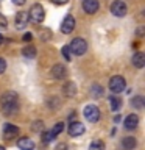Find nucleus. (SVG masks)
I'll return each instance as SVG.
<instances>
[{
  "mask_svg": "<svg viewBox=\"0 0 145 150\" xmlns=\"http://www.w3.org/2000/svg\"><path fill=\"white\" fill-rule=\"evenodd\" d=\"M69 50H70V53L81 56V55L84 53V52L87 50V44H86V41H84L83 38H75V39H73L72 42H70Z\"/></svg>",
  "mask_w": 145,
  "mask_h": 150,
  "instance_id": "nucleus-1",
  "label": "nucleus"
},
{
  "mask_svg": "<svg viewBox=\"0 0 145 150\" xmlns=\"http://www.w3.org/2000/svg\"><path fill=\"white\" fill-rule=\"evenodd\" d=\"M44 16H45L44 8H42V5L37 3V5H33V6H31L28 19H30L31 22H34V23H41L42 21H44Z\"/></svg>",
  "mask_w": 145,
  "mask_h": 150,
  "instance_id": "nucleus-2",
  "label": "nucleus"
},
{
  "mask_svg": "<svg viewBox=\"0 0 145 150\" xmlns=\"http://www.w3.org/2000/svg\"><path fill=\"white\" fill-rule=\"evenodd\" d=\"M125 88H126V81H125L123 77H120V75H115V77L111 78V81H109V89H111V91L114 92V94L122 92Z\"/></svg>",
  "mask_w": 145,
  "mask_h": 150,
  "instance_id": "nucleus-3",
  "label": "nucleus"
},
{
  "mask_svg": "<svg viewBox=\"0 0 145 150\" xmlns=\"http://www.w3.org/2000/svg\"><path fill=\"white\" fill-rule=\"evenodd\" d=\"M83 114H84V117H86L89 122H92V124L100 119V110H98L95 105H87L86 108H84Z\"/></svg>",
  "mask_w": 145,
  "mask_h": 150,
  "instance_id": "nucleus-4",
  "label": "nucleus"
},
{
  "mask_svg": "<svg viewBox=\"0 0 145 150\" xmlns=\"http://www.w3.org/2000/svg\"><path fill=\"white\" fill-rule=\"evenodd\" d=\"M0 100H2V108H3V106H16V105H19V103H17L19 97H17V94L13 92V91L5 92Z\"/></svg>",
  "mask_w": 145,
  "mask_h": 150,
  "instance_id": "nucleus-5",
  "label": "nucleus"
},
{
  "mask_svg": "<svg viewBox=\"0 0 145 150\" xmlns=\"http://www.w3.org/2000/svg\"><path fill=\"white\" fill-rule=\"evenodd\" d=\"M111 13L114 14L115 17H123L126 14V5L122 0H115L114 3L111 5Z\"/></svg>",
  "mask_w": 145,
  "mask_h": 150,
  "instance_id": "nucleus-6",
  "label": "nucleus"
},
{
  "mask_svg": "<svg viewBox=\"0 0 145 150\" xmlns=\"http://www.w3.org/2000/svg\"><path fill=\"white\" fill-rule=\"evenodd\" d=\"M73 28H75V17L67 14V16L64 17L63 23H61V31H63L64 35H70V33L73 31Z\"/></svg>",
  "mask_w": 145,
  "mask_h": 150,
  "instance_id": "nucleus-7",
  "label": "nucleus"
},
{
  "mask_svg": "<svg viewBox=\"0 0 145 150\" xmlns=\"http://www.w3.org/2000/svg\"><path fill=\"white\" fill-rule=\"evenodd\" d=\"M51 75H53V78H56V80H63L65 75H67V69H65L64 64L58 63L51 67Z\"/></svg>",
  "mask_w": 145,
  "mask_h": 150,
  "instance_id": "nucleus-8",
  "label": "nucleus"
},
{
  "mask_svg": "<svg viewBox=\"0 0 145 150\" xmlns=\"http://www.w3.org/2000/svg\"><path fill=\"white\" fill-rule=\"evenodd\" d=\"M17 134H19V128H17L16 125L5 124V127H3V136H5V139H13V138H16Z\"/></svg>",
  "mask_w": 145,
  "mask_h": 150,
  "instance_id": "nucleus-9",
  "label": "nucleus"
},
{
  "mask_svg": "<svg viewBox=\"0 0 145 150\" xmlns=\"http://www.w3.org/2000/svg\"><path fill=\"white\" fill-rule=\"evenodd\" d=\"M84 133V125L81 122H70L69 125V134L70 136H80Z\"/></svg>",
  "mask_w": 145,
  "mask_h": 150,
  "instance_id": "nucleus-10",
  "label": "nucleus"
},
{
  "mask_svg": "<svg viewBox=\"0 0 145 150\" xmlns=\"http://www.w3.org/2000/svg\"><path fill=\"white\" fill-rule=\"evenodd\" d=\"M83 9L87 14H94L98 9V0H84L83 2Z\"/></svg>",
  "mask_w": 145,
  "mask_h": 150,
  "instance_id": "nucleus-11",
  "label": "nucleus"
},
{
  "mask_svg": "<svg viewBox=\"0 0 145 150\" xmlns=\"http://www.w3.org/2000/svg\"><path fill=\"white\" fill-rule=\"evenodd\" d=\"M17 147L20 150H33L34 149V142L30 138H20L17 142Z\"/></svg>",
  "mask_w": 145,
  "mask_h": 150,
  "instance_id": "nucleus-12",
  "label": "nucleus"
},
{
  "mask_svg": "<svg viewBox=\"0 0 145 150\" xmlns=\"http://www.w3.org/2000/svg\"><path fill=\"white\" fill-rule=\"evenodd\" d=\"M139 124V117L136 114H130L128 117L125 119V128L126 130H134Z\"/></svg>",
  "mask_w": 145,
  "mask_h": 150,
  "instance_id": "nucleus-13",
  "label": "nucleus"
},
{
  "mask_svg": "<svg viewBox=\"0 0 145 150\" xmlns=\"http://www.w3.org/2000/svg\"><path fill=\"white\" fill-rule=\"evenodd\" d=\"M28 23V14L27 13H19L16 16V27L17 28H25Z\"/></svg>",
  "mask_w": 145,
  "mask_h": 150,
  "instance_id": "nucleus-14",
  "label": "nucleus"
},
{
  "mask_svg": "<svg viewBox=\"0 0 145 150\" xmlns=\"http://www.w3.org/2000/svg\"><path fill=\"white\" fill-rule=\"evenodd\" d=\"M133 66H136V67H144V64H145V55L144 53H140V52H137V53H134L133 55Z\"/></svg>",
  "mask_w": 145,
  "mask_h": 150,
  "instance_id": "nucleus-15",
  "label": "nucleus"
},
{
  "mask_svg": "<svg viewBox=\"0 0 145 150\" xmlns=\"http://www.w3.org/2000/svg\"><path fill=\"white\" fill-rule=\"evenodd\" d=\"M136 139L133 138V136H126V138H123V141H122V145H123V149L126 150H133L136 147Z\"/></svg>",
  "mask_w": 145,
  "mask_h": 150,
  "instance_id": "nucleus-16",
  "label": "nucleus"
},
{
  "mask_svg": "<svg viewBox=\"0 0 145 150\" xmlns=\"http://www.w3.org/2000/svg\"><path fill=\"white\" fill-rule=\"evenodd\" d=\"M109 103H111V110L112 111H119L120 106H122V100L119 97H115V96L109 97Z\"/></svg>",
  "mask_w": 145,
  "mask_h": 150,
  "instance_id": "nucleus-17",
  "label": "nucleus"
},
{
  "mask_svg": "<svg viewBox=\"0 0 145 150\" xmlns=\"http://www.w3.org/2000/svg\"><path fill=\"white\" fill-rule=\"evenodd\" d=\"M77 92V88H75V83H67L64 86V96L65 97H72Z\"/></svg>",
  "mask_w": 145,
  "mask_h": 150,
  "instance_id": "nucleus-18",
  "label": "nucleus"
},
{
  "mask_svg": "<svg viewBox=\"0 0 145 150\" xmlns=\"http://www.w3.org/2000/svg\"><path fill=\"white\" fill-rule=\"evenodd\" d=\"M22 53H23V56H27V58H34L36 56V49L33 45H27L25 49L22 50Z\"/></svg>",
  "mask_w": 145,
  "mask_h": 150,
  "instance_id": "nucleus-19",
  "label": "nucleus"
},
{
  "mask_svg": "<svg viewBox=\"0 0 145 150\" xmlns=\"http://www.w3.org/2000/svg\"><path fill=\"white\" fill-rule=\"evenodd\" d=\"M89 150H105V144L101 141H92L89 145Z\"/></svg>",
  "mask_w": 145,
  "mask_h": 150,
  "instance_id": "nucleus-20",
  "label": "nucleus"
},
{
  "mask_svg": "<svg viewBox=\"0 0 145 150\" xmlns=\"http://www.w3.org/2000/svg\"><path fill=\"white\" fill-rule=\"evenodd\" d=\"M63 128H64V124L63 122H58V124H56L55 127H53V130H51V133H53V136L56 138V136H58L61 131H63Z\"/></svg>",
  "mask_w": 145,
  "mask_h": 150,
  "instance_id": "nucleus-21",
  "label": "nucleus"
},
{
  "mask_svg": "<svg viewBox=\"0 0 145 150\" xmlns=\"http://www.w3.org/2000/svg\"><path fill=\"white\" fill-rule=\"evenodd\" d=\"M131 103H133L134 108H142V106H144V98H142V97H134Z\"/></svg>",
  "mask_w": 145,
  "mask_h": 150,
  "instance_id": "nucleus-22",
  "label": "nucleus"
},
{
  "mask_svg": "<svg viewBox=\"0 0 145 150\" xmlns=\"http://www.w3.org/2000/svg\"><path fill=\"white\" fill-rule=\"evenodd\" d=\"M55 139V136L51 131H45V133H42V141L44 142H50V141H53Z\"/></svg>",
  "mask_w": 145,
  "mask_h": 150,
  "instance_id": "nucleus-23",
  "label": "nucleus"
},
{
  "mask_svg": "<svg viewBox=\"0 0 145 150\" xmlns=\"http://www.w3.org/2000/svg\"><path fill=\"white\" fill-rule=\"evenodd\" d=\"M63 55H64V58L70 61V58H72V53H70V50H69V45H64L63 47Z\"/></svg>",
  "mask_w": 145,
  "mask_h": 150,
  "instance_id": "nucleus-24",
  "label": "nucleus"
},
{
  "mask_svg": "<svg viewBox=\"0 0 145 150\" xmlns=\"http://www.w3.org/2000/svg\"><path fill=\"white\" fill-rule=\"evenodd\" d=\"M8 27V21H6V17L3 16V14H0V28H6Z\"/></svg>",
  "mask_w": 145,
  "mask_h": 150,
  "instance_id": "nucleus-25",
  "label": "nucleus"
},
{
  "mask_svg": "<svg viewBox=\"0 0 145 150\" xmlns=\"http://www.w3.org/2000/svg\"><path fill=\"white\" fill-rule=\"evenodd\" d=\"M92 96H101V88L98 86V84L92 88Z\"/></svg>",
  "mask_w": 145,
  "mask_h": 150,
  "instance_id": "nucleus-26",
  "label": "nucleus"
},
{
  "mask_svg": "<svg viewBox=\"0 0 145 150\" xmlns=\"http://www.w3.org/2000/svg\"><path fill=\"white\" fill-rule=\"evenodd\" d=\"M5 69H6V63H5L3 58H0V74H3Z\"/></svg>",
  "mask_w": 145,
  "mask_h": 150,
  "instance_id": "nucleus-27",
  "label": "nucleus"
},
{
  "mask_svg": "<svg viewBox=\"0 0 145 150\" xmlns=\"http://www.w3.org/2000/svg\"><path fill=\"white\" fill-rule=\"evenodd\" d=\"M41 125H42V122H41V120H37V122H34V124H33L31 128L34 130V131H39V130H41Z\"/></svg>",
  "mask_w": 145,
  "mask_h": 150,
  "instance_id": "nucleus-28",
  "label": "nucleus"
},
{
  "mask_svg": "<svg viewBox=\"0 0 145 150\" xmlns=\"http://www.w3.org/2000/svg\"><path fill=\"white\" fill-rule=\"evenodd\" d=\"M55 150H67V144L61 142V144H58V147H56Z\"/></svg>",
  "mask_w": 145,
  "mask_h": 150,
  "instance_id": "nucleus-29",
  "label": "nucleus"
},
{
  "mask_svg": "<svg viewBox=\"0 0 145 150\" xmlns=\"http://www.w3.org/2000/svg\"><path fill=\"white\" fill-rule=\"evenodd\" d=\"M33 39V35H31V33H25V35H23V41H31Z\"/></svg>",
  "mask_w": 145,
  "mask_h": 150,
  "instance_id": "nucleus-30",
  "label": "nucleus"
},
{
  "mask_svg": "<svg viewBox=\"0 0 145 150\" xmlns=\"http://www.w3.org/2000/svg\"><path fill=\"white\" fill-rule=\"evenodd\" d=\"M51 2H53L55 5H65L69 0H51Z\"/></svg>",
  "mask_w": 145,
  "mask_h": 150,
  "instance_id": "nucleus-31",
  "label": "nucleus"
},
{
  "mask_svg": "<svg viewBox=\"0 0 145 150\" xmlns=\"http://www.w3.org/2000/svg\"><path fill=\"white\" fill-rule=\"evenodd\" d=\"M13 2L16 3V5H23V3L27 2V0H13Z\"/></svg>",
  "mask_w": 145,
  "mask_h": 150,
  "instance_id": "nucleus-32",
  "label": "nucleus"
},
{
  "mask_svg": "<svg viewBox=\"0 0 145 150\" xmlns=\"http://www.w3.org/2000/svg\"><path fill=\"white\" fill-rule=\"evenodd\" d=\"M2 41H3V36H2V35H0V44H2Z\"/></svg>",
  "mask_w": 145,
  "mask_h": 150,
  "instance_id": "nucleus-33",
  "label": "nucleus"
},
{
  "mask_svg": "<svg viewBox=\"0 0 145 150\" xmlns=\"http://www.w3.org/2000/svg\"><path fill=\"white\" fill-rule=\"evenodd\" d=\"M0 150H5V147H0Z\"/></svg>",
  "mask_w": 145,
  "mask_h": 150,
  "instance_id": "nucleus-34",
  "label": "nucleus"
},
{
  "mask_svg": "<svg viewBox=\"0 0 145 150\" xmlns=\"http://www.w3.org/2000/svg\"><path fill=\"white\" fill-rule=\"evenodd\" d=\"M0 2H2V0H0Z\"/></svg>",
  "mask_w": 145,
  "mask_h": 150,
  "instance_id": "nucleus-35",
  "label": "nucleus"
}]
</instances>
